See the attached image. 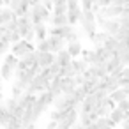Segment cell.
<instances>
[{
	"label": "cell",
	"instance_id": "3",
	"mask_svg": "<svg viewBox=\"0 0 129 129\" xmlns=\"http://www.w3.org/2000/svg\"><path fill=\"white\" fill-rule=\"evenodd\" d=\"M50 81H51L50 78H46L44 74L39 73V74L34 78V81L30 83V87L27 88V92H32V94H37V95H39L41 92H46V90L50 88Z\"/></svg>",
	"mask_w": 129,
	"mask_h": 129
},
{
	"label": "cell",
	"instance_id": "29",
	"mask_svg": "<svg viewBox=\"0 0 129 129\" xmlns=\"http://www.w3.org/2000/svg\"><path fill=\"white\" fill-rule=\"evenodd\" d=\"M73 95H74V99H76L78 103H81V101H85V97H87L88 94H87V90L83 88V85H78V88L74 90V94H73Z\"/></svg>",
	"mask_w": 129,
	"mask_h": 129
},
{
	"label": "cell",
	"instance_id": "15",
	"mask_svg": "<svg viewBox=\"0 0 129 129\" xmlns=\"http://www.w3.org/2000/svg\"><path fill=\"white\" fill-rule=\"evenodd\" d=\"M48 90H50L55 97H58L60 94H64V92H62V76H60V74H57V76L50 81V88H48Z\"/></svg>",
	"mask_w": 129,
	"mask_h": 129
},
{
	"label": "cell",
	"instance_id": "14",
	"mask_svg": "<svg viewBox=\"0 0 129 129\" xmlns=\"http://www.w3.org/2000/svg\"><path fill=\"white\" fill-rule=\"evenodd\" d=\"M34 62H37V60H36V50H34V51H28V53L23 55V57H20L18 67H20V69H28Z\"/></svg>",
	"mask_w": 129,
	"mask_h": 129
},
{
	"label": "cell",
	"instance_id": "26",
	"mask_svg": "<svg viewBox=\"0 0 129 129\" xmlns=\"http://www.w3.org/2000/svg\"><path fill=\"white\" fill-rule=\"evenodd\" d=\"M4 36H6V37H7V39H9V41H11L13 44L23 39V37H21V32H20V30H6V34H4Z\"/></svg>",
	"mask_w": 129,
	"mask_h": 129
},
{
	"label": "cell",
	"instance_id": "17",
	"mask_svg": "<svg viewBox=\"0 0 129 129\" xmlns=\"http://www.w3.org/2000/svg\"><path fill=\"white\" fill-rule=\"evenodd\" d=\"M34 30H36V37H37V41L48 39V36H50V30H48V27H46L44 21L36 23V25H34ZM37 41H36V43H37Z\"/></svg>",
	"mask_w": 129,
	"mask_h": 129
},
{
	"label": "cell",
	"instance_id": "16",
	"mask_svg": "<svg viewBox=\"0 0 129 129\" xmlns=\"http://www.w3.org/2000/svg\"><path fill=\"white\" fill-rule=\"evenodd\" d=\"M14 71L16 69L11 64H7V62H2V66H0V74H2V78L6 81H13L14 80Z\"/></svg>",
	"mask_w": 129,
	"mask_h": 129
},
{
	"label": "cell",
	"instance_id": "30",
	"mask_svg": "<svg viewBox=\"0 0 129 129\" xmlns=\"http://www.w3.org/2000/svg\"><path fill=\"white\" fill-rule=\"evenodd\" d=\"M67 11H69L67 2H58V4H55V7H53V14H67Z\"/></svg>",
	"mask_w": 129,
	"mask_h": 129
},
{
	"label": "cell",
	"instance_id": "41",
	"mask_svg": "<svg viewBox=\"0 0 129 129\" xmlns=\"http://www.w3.org/2000/svg\"><path fill=\"white\" fill-rule=\"evenodd\" d=\"M25 129H36V122H32V124H28Z\"/></svg>",
	"mask_w": 129,
	"mask_h": 129
},
{
	"label": "cell",
	"instance_id": "36",
	"mask_svg": "<svg viewBox=\"0 0 129 129\" xmlns=\"http://www.w3.org/2000/svg\"><path fill=\"white\" fill-rule=\"evenodd\" d=\"M94 2H95V0H81V7L83 9H92L94 7Z\"/></svg>",
	"mask_w": 129,
	"mask_h": 129
},
{
	"label": "cell",
	"instance_id": "37",
	"mask_svg": "<svg viewBox=\"0 0 129 129\" xmlns=\"http://www.w3.org/2000/svg\"><path fill=\"white\" fill-rule=\"evenodd\" d=\"M41 4H43L44 7H48L50 11H53V7H55V2H53V0H41Z\"/></svg>",
	"mask_w": 129,
	"mask_h": 129
},
{
	"label": "cell",
	"instance_id": "39",
	"mask_svg": "<svg viewBox=\"0 0 129 129\" xmlns=\"http://www.w3.org/2000/svg\"><path fill=\"white\" fill-rule=\"evenodd\" d=\"M71 127H73V125H69L67 122H58V127H57V129H71Z\"/></svg>",
	"mask_w": 129,
	"mask_h": 129
},
{
	"label": "cell",
	"instance_id": "2",
	"mask_svg": "<svg viewBox=\"0 0 129 129\" xmlns=\"http://www.w3.org/2000/svg\"><path fill=\"white\" fill-rule=\"evenodd\" d=\"M30 18H32V23L36 25V23H41V21H50L51 20V14H53V11H50L48 7H44L41 2H37V4H32L30 6Z\"/></svg>",
	"mask_w": 129,
	"mask_h": 129
},
{
	"label": "cell",
	"instance_id": "20",
	"mask_svg": "<svg viewBox=\"0 0 129 129\" xmlns=\"http://www.w3.org/2000/svg\"><path fill=\"white\" fill-rule=\"evenodd\" d=\"M50 23L55 25V27H64V25L69 23V16H67V14H51Z\"/></svg>",
	"mask_w": 129,
	"mask_h": 129
},
{
	"label": "cell",
	"instance_id": "18",
	"mask_svg": "<svg viewBox=\"0 0 129 129\" xmlns=\"http://www.w3.org/2000/svg\"><path fill=\"white\" fill-rule=\"evenodd\" d=\"M110 97L118 104L120 101H124V99H127V97H129V90H127V88H124V87H118L117 90L110 92Z\"/></svg>",
	"mask_w": 129,
	"mask_h": 129
},
{
	"label": "cell",
	"instance_id": "23",
	"mask_svg": "<svg viewBox=\"0 0 129 129\" xmlns=\"http://www.w3.org/2000/svg\"><path fill=\"white\" fill-rule=\"evenodd\" d=\"M73 66H74V69H76V73H85L88 67H90V64L85 60V58H73Z\"/></svg>",
	"mask_w": 129,
	"mask_h": 129
},
{
	"label": "cell",
	"instance_id": "11",
	"mask_svg": "<svg viewBox=\"0 0 129 129\" xmlns=\"http://www.w3.org/2000/svg\"><path fill=\"white\" fill-rule=\"evenodd\" d=\"M48 41L51 44V51H55V53L60 51V50H64L67 46V41L62 36H48Z\"/></svg>",
	"mask_w": 129,
	"mask_h": 129
},
{
	"label": "cell",
	"instance_id": "4",
	"mask_svg": "<svg viewBox=\"0 0 129 129\" xmlns=\"http://www.w3.org/2000/svg\"><path fill=\"white\" fill-rule=\"evenodd\" d=\"M78 104V101L74 99V95H69V94H60L58 97H55V103H53V108L55 110H71Z\"/></svg>",
	"mask_w": 129,
	"mask_h": 129
},
{
	"label": "cell",
	"instance_id": "6",
	"mask_svg": "<svg viewBox=\"0 0 129 129\" xmlns=\"http://www.w3.org/2000/svg\"><path fill=\"white\" fill-rule=\"evenodd\" d=\"M36 60L41 64V67H50L57 60V53L55 51H41V50H36Z\"/></svg>",
	"mask_w": 129,
	"mask_h": 129
},
{
	"label": "cell",
	"instance_id": "32",
	"mask_svg": "<svg viewBox=\"0 0 129 129\" xmlns=\"http://www.w3.org/2000/svg\"><path fill=\"white\" fill-rule=\"evenodd\" d=\"M36 50H41V51H51V44L48 39H43V41H37L36 43Z\"/></svg>",
	"mask_w": 129,
	"mask_h": 129
},
{
	"label": "cell",
	"instance_id": "5",
	"mask_svg": "<svg viewBox=\"0 0 129 129\" xmlns=\"http://www.w3.org/2000/svg\"><path fill=\"white\" fill-rule=\"evenodd\" d=\"M34 50H36V43H30L27 39H21V41H18L11 46V53H14L16 57H23V55H27L28 51H34Z\"/></svg>",
	"mask_w": 129,
	"mask_h": 129
},
{
	"label": "cell",
	"instance_id": "50",
	"mask_svg": "<svg viewBox=\"0 0 129 129\" xmlns=\"http://www.w3.org/2000/svg\"><path fill=\"white\" fill-rule=\"evenodd\" d=\"M127 99H129V97H127Z\"/></svg>",
	"mask_w": 129,
	"mask_h": 129
},
{
	"label": "cell",
	"instance_id": "48",
	"mask_svg": "<svg viewBox=\"0 0 129 129\" xmlns=\"http://www.w3.org/2000/svg\"><path fill=\"white\" fill-rule=\"evenodd\" d=\"M0 13H2V7H0Z\"/></svg>",
	"mask_w": 129,
	"mask_h": 129
},
{
	"label": "cell",
	"instance_id": "28",
	"mask_svg": "<svg viewBox=\"0 0 129 129\" xmlns=\"http://www.w3.org/2000/svg\"><path fill=\"white\" fill-rule=\"evenodd\" d=\"M25 92H27V90H25L23 87H20L16 81H13V85H11V95H13V97H16V99H18V97H21Z\"/></svg>",
	"mask_w": 129,
	"mask_h": 129
},
{
	"label": "cell",
	"instance_id": "42",
	"mask_svg": "<svg viewBox=\"0 0 129 129\" xmlns=\"http://www.w3.org/2000/svg\"><path fill=\"white\" fill-rule=\"evenodd\" d=\"M4 34H6V28H4V27H0V37H4Z\"/></svg>",
	"mask_w": 129,
	"mask_h": 129
},
{
	"label": "cell",
	"instance_id": "9",
	"mask_svg": "<svg viewBox=\"0 0 129 129\" xmlns=\"http://www.w3.org/2000/svg\"><path fill=\"white\" fill-rule=\"evenodd\" d=\"M76 88H78V83H76L74 76H66V78H62V92H64V94L73 95Z\"/></svg>",
	"mask_w": 129,
	"mask_h": 129
},
{
	"label": "cell",
	"instance_id": "13",
	"mask_svg": "<svg viewBox=\"0 0 129 129\" xmlns=\"http://www.w3.org/2000/svg\"><path fill=\"white\" fill-rule=\"evenodd\" d=\"M124 67H125V64H124L117 55H113V57L108 60V71H110V73H122Z\"/></svg>",
	"mask_w": 129,
	"mask_h": 129
},
{
	"label": "cell",
	"instance_id": "34",
	"mask_svg": "<svg viewBox=\"0 0 129 129\" xmlns=\"http://www.w3.org/2000/svg\"><path fill=\"white\" fill-rule=\"evenodd\" d=\"M21 4H23V0H11V4H9V7H11V9H13V11L16 13V11H18V9L21 7Z\"/></svg>",
	"mask_w": 129,
	"mask_h": 129
},
{
	"label": "cell",
	"instance_id": "35",
	"mask_svg": "<svg viewBox=\"0 0 129 129\" xmlns=\"http://www.w3.org/2000/svg\"><path fill=\"white\" fill-rule=\"evenodd\" d=\"M117 106H118L122 111H129V99H124V101H120Z\"/></svg>",
	"mask_w": 129,
	"mask_h": 129
},
{
	"label": "cell",
	"instance_id": "43",
	"mask_svg": "<svg viewBox=\"0 0 129 129\" xmlns=\"http://www.w3.org/2000/svg\"><path fill=\"white\" fill-rule=\"evenodd\" d=\"M2 80H4V78H2V74H0V90H2Z\"/></svg>",
	"mask_w": 129,
	"mask_h": 129
},
{
	"label": "cell",
	"instance_id": "40",
	"mask_svg": "<svg viewBox=\"0 0 129 129\" xmlns=\"http://www.w3.org/2000/svg\"><path fill=\"white\" fill-rule=\"evenodd\" d=\"M120 127H122V129H129V120H124V122L120 124Z\"/></svg>",
	"mask_w": 129,
	"mask_h": 129
},
{
	"label": "cell",
	"instance_id": "21",
	"mask_svg": "<svg viewBox=\"0 0 129 129\" xmlns=\"http://www.w3.org/2000/svg\"><path fill=\"white\" fill-rule=\"evenodd\" d=\"M57 60H58L62 66H67V64H71V62H73V57H71L69 50H67V48H64V50L57 51Z\"/></svg>",
	"mask_w": 129,
	"mask_h": 129
},
{
	"label": "cell",
	"instance_id": "25",
	"mask_svg": "<svg viewBox=\"0 0 129 129\" xmlns=\"http://www.w3.org/2000/svg\"><path fill=\"white\" fill-rule=\"evenodd\" d=\"M11 46H13V43L4 36V37H0V53L2 55H7L9 51H11Z\"/></svg>",
	"mask_w": 129,
	"mask_h": 129
},
{
	"label": "cell",
	"instance_id": "7",
	"mask_svg": "<svg viewBox=\"0 0 129 129\" xmlns=\"http://www.w3.org/2000/svg\"><path fill=\"white\" fill-rule=\"evenodd\" d=\"M6 104H7V108H9V111L14 115V117H23V113H25V108L20 104V101L16 99V97H9V99H6Z\"/></svg>",
	"mask_w": 129,
	"mask_h": 129
},
{
	"label": "cell",
	"instance_id": "45",
	"mask_svg": "<svg viewBox=\"0 0 129 129\" xmlns=\"http://www.w3.org/2000/svg\"><path fill=\"white\" fill-rule=\"evenodd\" d=\"M37 2H41V0H32V4H37Z\"/></svg>",
	"mask_w": 129,
	"mask_h": 129
},
{
	"label": "cell",
	"instance_id": "49",
	"mask_svg": "<svg viewBox=\"0 0 129 129\" xmlns=\"http://www.w3.org/2000/svg\"><path fill=\"white\" fill-rule=\"evenodd\" d=\"M0 129H4V127H2V125H0Z\"/></svg>",
	"mask_w": 129,
	"mask_h": 129
},
{
	"label": "cell",
	"instance_id": "1",
	"mask_svg": "<svg viewBox=\"0 0 129 129\" xmlns=\"http://www.w3.org/2000/svg\"><path fill=\"white\" fill-rule=\"evenodd\" d=\"M80 25H81V28L85 32V36L90 37L92 34L97 32V27H99L97 25V14L92 9H83L81 18H80Z\"/></svg>",
	"mask_w": 129,
	"mask_h": 129
},
{
	"label": "cell",
	"instance_id": "46",
	"mask_svg": "<svg viewBox=\"0 0 129 129\" xmlns=\"http://www.w3.org/2000/svg\"><path fill=\"white\" fill-rule=\"evenodd\" d=\"M11 4V0H6V6H9Z\"/></svg>",
	"mask_w": 129,
	"mask_h": 129
},
{
	"label": "cell",
	"instance_id": "31",
	"mask_svg": "<svg viewBox=\"0 0 129 129\" xmlns=\"http://www.w3.org/2000/svg\"><path fill=\"white\" fill-rule=\"evenodd\" d=\"M78 120H80V122H81V124H83L85 127H88V125H90V124L94 122V118H92V113H87V111H81V113H80V118H78Z\"/></svg>",
	"mask_w": 129,
	"mask_h": 129
},
{
	"label": "cell",
	"instance_id": "33",
	"mask_svg": "<svg viewBox=\"0 0 129 129\" xmlns=\"http://www.w3.org/2000/svg\"><path fill=\"white\" fill-rule=\"evenodd\" d=\"M115 37H117L118 41H127V39H129V28H125V27H120V30L115 34Z\"/></svg>",
	"mask_w": 129,
	"mask_h": 129
},
{
	"label": "cell",
	"instance_id": "47",
	"mask_svg": "<svg viewBox=\"0 0 129 129\" xmlns=\"http://www.w3.org/2000/svg\"><path fill=\"white\" fill-rule=\"evenodd\" d=\"M0 58H2V53H0Z\"/></svg>",
	"mask_w": 129,
	"mask_h": 129
},
{
	"label": "cell",
	"instance_id": "10",
	"mask_svg": "<svg viewBox=\"0 0 129 129\" xmlns=\"http://www.w3.org/2000/svg\"><path fill=\"white\" fill-rule=\"evenodd\" d=\"M11 117H13V113L9 111V108H7V104H6V101H0V125H2L4 129L9 125Z\"/></svg>",
	"mask_w": 129,
	"mask_h": 129
},
{
	"label": "cell",
	"instance_id": "12",
	"mask_svg": "<svg viewBox=\"0 0 129 129\" xmlns=\"http://www.w3.org/2000/svg\"><path fill=\"white\" fill-rule=\"evenodd\" d=\"M66 48L69 50V53H71L73 58H80L81 53H83V46H81V43H80L78 39H76V41H69Z\"/></svg>",
	"mask_w": 129,
	"mask_h": 129
},
{
	"label": "cell",
	"instance_id": "22",
	"mask_svg": "<svg viewBox=\"0 0 129 129\" xmlns=\"http://www.w3.org/2000/svg\"><path fill=\"white\" fill-rule=\"evenodd\" d=\"M110 118L113 120V124H122L124 120H125V111H122L118 106L115 108V110H111V113H110Z\"/></svg>",
	"mask_w": 129,
	"mask_h": 129
},
{
	"label": "cell",
	"instance_id": "8",
	"mask_svg": "<svg viewBox=\"0 0 129 129\" xmlns=\"http://www.w3.org/2000/svg\"><path fill=\"white\" fill-rule=\"evenodd\" d=\"M16 13L7 6V7H2V13H0V27H7V23H11L13 20H16Z\"/></svg>",
	"mask_w": 129,
	"mask_h": 129
},
{
	"label": "cell",
	"instance_id": "27",
	"mask_svg": "<svg viewBox=\"0 0 129 129\" xmlns=\"http://www.w3.org/2000/svg\"><path fill=\"white\" fill-rule=\"evenodd\" d=\"M74 74H76V69H74L73 62L67 64V66H62V69H60V76H62V78H66V76H74Z\"/></svg>",
	"mask_w": 129,
	"mask_h": 129
},
{
	"label": "cell",
	"instance_id": "44",
	"mask_svg": "<svg viewBox=\"0 0 129 129\" xmlns=\"http://www.w3.org/2000/svg\"><path fill=\"white\" fill-rule=\"evenodd\" d=\"M125 120H129V111H125Z\"/></svg>",
	"mask_w": 129,
	"mask_h": 129
},
{
	"label": "cell",
	"instance_id": "19",
	"mask_svg": "<svg viewBox=\"0 0 129 129\" xmlns=\"http://www.w3.org/2000/svg\"><path fill=\"white\" fill-rule=\"evenodd\" d=\"M81 58H85L90 66H94V64H97L99 62V57H97V51H95V48L94 50H83V53H81Z\"/></svg>",
	"mask_w": 129,
	"mask_h": 129
},
{
	"label": "cell",
	"instance_id": "24",
	"mask_svg": "<svg viewBox=\"0 0 129 129\" xmlns=\"http://www.w3.org/2000/svg\"><path fill=\"white\" fill-rule=\"evenodd\" d=\"M81 13H83V9H74V11H67V16H69V23H71V25H76V23H80Z\"/></svg>",
	"mask_w": 129,
	"mask_h": 129
},
{
	"label": "cell",
	"instance_id": "38",
	"mask_svg": "<svg viewBox=\"0 0 129 129\" xmlns=\"http://www.w3.org/2000/svg\"><path fill=\"white\" fill-rule=\"evenodd\" d=\"M57 127H58V122L53 120V118H50V122L46 124V129H57Z\"/></svg>",
	"mask_w": 129,
	"mask_h": 129
}]
</instances>
